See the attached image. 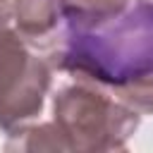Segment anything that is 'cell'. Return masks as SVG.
I'll return each instance as SVG.
<instances>
[{"instance_id":"obj_1","label":"cell","mask_w":153,"mask_h":153,"mask_svg":"<svg viewBox=\"0 0 153 153\" xmlns=\"http://www.w3.org/2000/svg\"><path fill=\"white\" fill-rule=\"evenodd\" d=\"M53 69L108 91L153 76V0H131L117 17L67 29L43 53Z\"/></svg>"},{"instance_id":"obj_2","label":"cell","mask_w":153,"mask_h":153,"mask_svg":"<svg viewBox=\"0 0 153 153\" xmlns=\"http://www.w3.org/2000/svg\"><path fill=\"white\" fill-rule=\"evenodd\" d=\"M53 122L60 127L69 151L105 153L122 151L141 122V112L112 96V91L76 79L53 96Z\"/></svg>"},{"instance_id":"obj_3","label":"cell","mask_w":153,"mask_h":153,"mask_svg":"<svg viewBox=\"0 0 153 153\" xmlns=\"http://www.w3.org/2000/svg\"><path fill=\"white\" fill-rule=\"evenodd\" d=\"M53 67L17 29L0 31V129L14 131L41 115Z\"/></svg>"},{"instance_id":"obj_4","label":"cell","mask_w":153,"mask_h":153,"mask_svg":"<svg viewBox=\"0 0 153 153\" xmlns=\"http://www.w3.org/2000/svg\"><path fill=\"white\" fill-rule=\"evenodd\" d=\"M12 22L38 53H45L65 26L60 0H12Z\"/></svg>"},{"instance_id":"obj_5","label":"cell","mask_w":153,"mask_h":153,"mask_svg":"<svg viewBox=\"0 0 153 153\" xmlns=\"http://www.w3.org/2000/svg\"><path fill=\"white\" fill-rule=\"evenodd\" d=\"M131 0H60L67 29H91L127 10Z\"/></svg>"},{"instance_id":"obj_6","label":"cell","mask_w":153,"mask_h":153,"mask_svg":"<svg viewBox=\"0 0 153 153\" xmlns=\"http://www.w3.org/2000/svg\"><path fill=\"white\" fill-rule=\"evenodd\" d=\"M5 151H69L60 127L55 122H41V124H24L14 131H10V139L5 143Z\"/></svg>"},{"instance_id":"obj_7","label":"cell","mask_w":153,"mask_h":153,"mask_svg":"<svg viewBox=\"0 0 153 153\" xmlns=\"http://www.w3.org/2000/svg\"><path fill=\"white\" fill-rule=\"evenodd\" d=\"M10 19H12V2L10 0H0V31L7 29Z\"/></svg>"}]
</instances>
